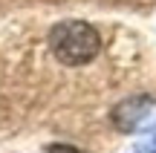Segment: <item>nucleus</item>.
I'll return each instance as SVG.
<instances>
[{"label": "nucleus", "instance_id": "obj_1", "mask_svg": "<svg viewBox=\"0 0 156 153\" xmlns=\"http://www.w3.org/2000/svg\"><path fill=\"white\" fill-rule=\"evenodd\" d=\"M49 49L64 67H84L101 49V38L87 20H61L49 29Z\"/></svg>", "mask_w": 156, "mask_h": 153}, {"label": "nucleus", "instance_id": "obj_2", "mask_svg": "<svg viewBox=\"0 0 156 153\" xmlns=\"http://www.w3.org/2000/svg\"><path fill=\"white\" fill-rule=\"evenodd\" d=\"M110 121L119 133H142L156 124V98L153 96H130L110 110Z\"/></svg>", "mask_w": 156, "mask_h": 153}, {"label": "nucleus", "instance_id": "obj_3", "mask_svg": "<svg viewBox=\"0 0 156 153\" xmlns=\"http://www.w3.org/2000/svg\"><path fill=\"white\" fill-rule=\"evenodd\" d=\"M44 153H84V150H78L75 144H64V142H55V144H49Z\"/></svg>", "mask_w": 156, "mask_h": 153}, {"label": "nucleus", "instance_id": "obj_4", "mask_svg": "<svg viewBox=\"0 0 156 153\" xmlns=\"http://www.w3.org/2000/svg\"><path fill=\"white\" fill-rule=\"evenodd\" d=\"M133 153H156V133H153L151 139H145V142H142Z\"/></svg>", "mask_w": 156, "mask_h": 153}]
</instances>
